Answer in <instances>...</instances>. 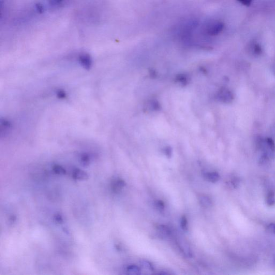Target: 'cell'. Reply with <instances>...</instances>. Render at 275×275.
Wrapping results in <instances>:
<instances>
[{
	"mask_svg": "<svg viewBox=\"0 0 275 275\" xmlns=\"http://www.w3.org/2000/svg\"><path fill=\"white\" fill-rule=\"evenodd\" d=\"M55 220L58 223H61L62 222V218L60 214H57L55 216Z\"/></svg>",
	"mask_w": 275,
	"mask_h": 275,
	"instance_id": "obj_22",
	"label": "cell"
},
{
	"mask_svg": "<svg viewBox=\"0 0 275 275\" xmlns=\"http://www.w3.org/2000/svg\"><path fill=\"white\" fill-rule=\"evenodd\" d=\"M125 185V183L124 181L120 178H117L113 180L112 182L111 189L113 192L116 193H119L124 188Z\"/></svg>",
	"mask_w": 275,
	"mask_h": 275,
	"instance_id": "obj_3",
	"label": "cell"
},
{
	"mask_svg": "<svg viewBox=\"0 0 275 275\" xmlns=\"http://www.w3.org/2000/svg\"></svg>",
	"mask_w": 275,
	"mask_h": 275,
	"instance_id": "obj_25",
	"label": "cell"
},
{
	"mask_svg": "<svg viewBox=\"0 0 275 275\" xmlns=\"http://www.w3.org/2000/svg\"><path fill=\"white\" fill-rule=\"evenodd\" d=\"M270 157V155H269L267 153H264L263 155L261 157L260 161H259L260 164L262 166H264V165L267 164L269 162Z\"/></svg>",
	"mask_w": 275,
	"mask_h": 275,
	"instance_id": "obj_15",
	"label": "cell"
},
{
	"mask_svg": "<svg viewBox=\"0 0 275 275\" xmlns=\"http://www.w3.org/2000/svg\"><path fill=\"white\" fill-rule=\"evenodd\" d=\"M72 177L75 180L84 181L88 180L89 176L88 174L83 170L79 169H76L73 172Z\"/></svg>",
	"mask_w": 275,
	"mask_h": 275,
	"instance_id": "obj_4",
	"label": "cell"
},
{
	"mask_svg": "<svg viewBox=\"0 0 275 275\" xmlns=\"http://www.w3.org/2000/svg\"><path fill=\"white\" fill-rule=\"evenodd\" d=\"M81 162L84 166H88L90 163L89 157L88 156V155L86 154L82 155L81 157Z\"/></svg>",
	"mask_w": 275,
	"mask_h": 275,
	"instance_id": "obj_16",
	"label": "cell"
},
{
	"mask_svg": "<svg viewBox=\"0 0 275 275\" xmlns=\"http://www.w3.org/2000/svg\"><path fill=\"white\" fill-rule=\"evenodd\" d=\"M227 184L232 189H236L240 184V180L237 177H233L228 181Z\"/></svg>",
	"mask_w": 275,
	"mask_h": 275,
	"instance_id": "obj_11",
	"label": "cell"
},
{
	"mask_svg": "<svg viewBox=\"0 0 275 275\" xmlns=\"http://www.w3.org/2000/svg\"><path fill=\"white\" fill-rule=\"evenodd\" d=\"M250 51L254 56H260L262 53V48L259 44L254 42L250 46Z\"/></svg>",
	"mask_w": 275,
	"mask_h": 275,
	"instance_id": "obj_8",
	"label": "cell"
},
{
	"mask_svg": "<svg viewBox=\"0 0 275 275\" xmlns=\"http://www.w3.org/2000/svg\"><path fill=\"white\" fill-rule=\"evenodd\" d=\"M79 62L82 67L86 69H89L92 66V59L88 54H84L81 55L79 57Z\"/></svg>",
	"mask_w": 275,
	"mask_h": 275,
	"instance_id": "obj_5",
	"label": "cell"
},
{
	"mask_svg": "<svg viewBox=\"0 0 275 275\" xmlns=\"http://www.w3.org/2000/svg\"><path fill=\"white\" fill-rule=\"evenodd\" d=\"M266 202L268 206H274L275 205V193L273 191H269L266 197Z\"/></svg>",
	"mask_w": 275,
	"mask_h": 275,
	"instance_id": "obj_9",
	"label": "cell"
},
{
	"mask_svg": "<svg viewBox=\"0 0 275 275\" xmlns=\"http://www.w3.org/2000/svg\"><path fill=\"white\" fill-rule=\"evenodd\" d=\"M155 205L157 207L158 209H159V210H162L164 209V202H163L162 201H156V202H155Z\"/></svg>",
	"mask_w": 275,
	"mask_h": 275,
	"instance_id": "obj_20",
	"label": "cell"
},
{
	"mask_svg": "<svg viewBox=\"0 0 275 275\" xmlns=\"http://www.w3.org/2000/svg\"><path fill=\"white\" fill-rule=\"evenodd\" d=\"M224 28V24L222 22H213L205 28V33L208 36H216L219 34Z\"/></svg>",
	"mask_w": 275,
	"mask_h": 275,
	"instance_id": "obj_1",
	"label": "cell"
},
{
	"mask_svg": "<svg viewBox=\"0 0 275 275\" xmlns=\"http://www.w3.org/2000/svg\"><path fill=\"white\" fill-rule=\"evenodd\" d=\"M267 231L268 232L275 234V223H270L267 226Z\"/></svg>",
	"mask_w": 275,
	"mask_h": 275,
	"instance_id": "obj_18",
	"label": "cell"
},
{
	"mask_svg": "<svg viewBox=\"0 0 275 275\" xmlns=\"http://www.w3.org/2000/svg\"><path fill=\"white\" fill-rule=\"evenodd\" d=\"M157 228L159 230L160 233L162 234L163 235H166V236H169L172 234L171 229L167 226L160 225L158 226Z\"/></svg>",
	"mask_w": 275,
	"mask_h": 275,
	"instance_id": "obj_12",
	"label": "cell"
},
{
	"mask_svg": "<svg viewBox=\"0 0 275 275\" xmlns=\"http://www.w3.org/2000/svg\"><path fill=\"white\" fill-rule=\"evenodd\" d=\"M142 265L143 268H146L147 269L151 270L153 269V266L152 265V264L150 262H148V261H143L142 262Z\"/></svg>",
	"mask_w": 275,
	"mask_h": 275,
	"instance_id": "obj_19",
	"label": "cell"
},
{
	"mask_svg": "<svg viewBox=\"0 0 275 275\" xmlns=\"http://www.w3.org/2000/svg\"><path fill=\"white\" fill-rule=\"evenodd\" d=\"M266 145L267 146L268 149L271 151V152H275V143L273 140L270 138H267L265 141Z\"/></svg>",
	"mask_w": 275,
	"mask_h": 275,
	"instance_id": "obj_14",
	"label": "cell"
},
{
	"mask_svg": "<svg viewBox=\"0 0 275 275\" xmlns=\"http://www.w3.org/2000/svg\"><path fill=\"white\" fill-rule=\"evenodd\" d=\"M199 201L202 206L205 208L210 207L212 204V202L210 197L206 196H201L199 198Z\"/></svg>",
	"mask_w": 275,
	"mask_h": 275,
	"instance_id": "obj_7",
	"label": "cell"
},
{
	"mask_svg": "<svg viewBox=\"0 0 275 275\" xmlns=\"http://www.w3.org/2000/svg\"><path fill=\"white\" fill-rule=\"evenodd\" d=\"M53 171L55 174L59 175H63L66 173V171L63 167L60 166V165H54L53 167Z\"/></svg>",
	"mask_w": 275,
	"mask_h": 275,
	"instance_id": "obj_13",
	"label": "cell"
},
{
	"mask_svg": "<svg viewBox=\"0 0 275 275\" xmlns=\"http://www.w3.org/2000/svg\"><path fill=\"white\" fill-rule=\"evenodd\" d=\"M205 176L208 181L212 182V183H216L217 182H218L220 179L219 174L217 172H211L206 173L205 175Z\"/></svg>",
	"mask_w": 275,
	"mask_h": 275,
	"instance_id": "obj_6",
	"label": "cell"
},
{
	"mask_svg": "<svg viewBox=\"0 0 275 275\" xmlns=\"http://www.w3.org/2000/svg\"><path fill=\"white\" fill-rule=\"evenodd\" d=\"M181 225L182 228L183 229L184 231H187L188 220L185 216L182 217V218Z\"/></svg>",
	"mask_w": 275,
	"mask_h": 275,
	"instance_id": "obj_17",
	"label": "cell"
},
{
	"mask_svg": "<svg viewBox=\"0 0 275 275\" xmlns=\"http://www.w3.org/2000/svg\"><path fill=\"white\" fill-rule=\"evenodd\" d=\"M178 81L181 82L182 83H185L187 82V78L185 77L181 76L178 78Z\"/></svg>",
	"mask_w": 275,
	"mask_h": 275,
	"instance_id": "obj_23",
	"label": "cell"
},
{
	"mask_svg": "<svg viewBox=\"0 0 275 275\" xmlns=\"http://www.w3.org/2000/svg\"><path fill=\"white\" fill-rule=\"evenodd\" d=\"M126 272L129 275H139L140 273V270L139 268L137 266H129L126 268Z\"/></svg>",
	"mask_w": 275,
	"mask_h": 275,
	"instance_id": "obj_10",
	"label": "cell"
},
{
	"mask_svg": "<svg viewBox=\"0 0 275 275\" xmlns=\"http://www.w3.org/2000/svg\"><path fill=\"white\" fill-rule=\"evenodd\" d=\"M219 99L224 103H229L232 102L234 98L233 94L230 90L226 88H222L218 93Z\"/></svg>",
	"mask_w": 275,
	"mask_h": 275,
	"instance_id": "obj_2",
	"label": "cell"
},
{
	"mask_svg": "<svg viewBox=\"0 0 275 275\" xmlns=\"http://www.w3.org/2000/svg\"><path fill=\"white\" fill-rule=\"evenodd\" d=\"M238 1L241 4L247 7L250 6L252 2V0H238Z\"/></svg>",
	"mask_w": 275,
	"mask_h": 275,
	"instance_id": "obj_21",
	"label": "cell"
},
{
	"mask_svg": "<svg viewBox=\"0 0 275 275\" xmlns=\"http://www.w3.org/2000/svg\"><path fill=\"white\" fill-rule=\"evenodd\" d=\"M62 1V0H50V2H51V4L57 5V4H58L60 3H61Z\"/></svg>",
	"mask_w": 275,
	"mask_h": 275,
	"instance_id": "obj_24",
	"label": "cell"
}]
</instances>
